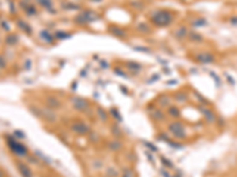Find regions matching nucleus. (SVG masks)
I'll return each instance as SVG.
<instances>
[{"label": "nucleus", "instance_id": "nucleus-9", "mask_svg": "<svg viewBox=\"0 0 237 177\" xmlns=\"http://www.w3.org/2000/svg\"><path fill=\"white\" fill-rule=\"evenodd\" d=\"M73 130L74 131H77V133H80V134H83V133H88L89 127H88L85 123H76L73 125Z\"/></svg>", "mask_w": 237, "mask_h": 177}, {"label": "nucleus", "instance_id": "nucleus-27", "mask_svg": "<svg viewBox=\"0 0 237 177\" xmlns=\"http://www.w3.org/2000/svg\"><path fill=\"white\" fill-rule=\"evenodd\" d=\"M40 35H42L43 38H46V40H48L49 43H52V41H54V40H52V37H51V35H49L48 33H46V30H43V31L40 33Z\"/></svg>", "mask_w": 237, "mask_h": 177}, {"label": "nucleus", "instance_id": "nucleus-32", "mask_svg": "<svg viewBox=\"0 0 237 177\" xmlns=\"http://www.w3.org/2000/svg\"><path fill=\"white\" fill-rule=\"evenodd\" d=\"M210 77H212V78H214V80L217 81V86H219V84H221V81H219V78H218V75H217V74L210 72Z\"/></svg>", "mask_w": 237, "mask_h": 177}, {"label": "nucleus", "instance_id": "nucleus-19", "mask_svg": "<svg viewBox=\"0 0 237 177\" xmlns=\"http://www.w3.org/2000/svg\"><path fill=\"white\" fill-rule=\"evenodd\" d=\"M136 30H138L139 33H144V34H147V33H150V31H151V28H150L147 24H139V25L136 27Z\"/></svg>", "mask_w": 237, "mask_h": 177}, {"label": "nucleus", "instance_id": "nucleus-3", "mask_svg": "<svg viewBox=\"0 0 237 177\" xmlns=\"http://www.w3.org/2000/svg\"><path fill=\"white\" fill-rule=\"evenodd\" d=\"M8 143H9V148H11V151H12V152H15L17 155H27V148H25L24 145L18 143V142L15 140V139H11V137H8Z\"/></svg>", "mask_w": 237, "mask_h": 177}, {"label": "nucleus", "instance_id": "nucleus-24", "mask_svg": "<svg viewBox=\"0 0 237 177\" xmlns=\"http://www.w3.org/2000/svg\"><path fill=\"white\" fill-rule=\"evenodd\" d=\"M142 143L145 145V146H147V148H148V149H150V151H151V152H157V151H159V149H157V146H156V145H153L151 142H147V140H144V142H142Z\"/></svg>", "mask_w": 237, "mask_h": 177}, {"label": "nucleus", "instance_id": "nucleus-25", "mask_svg": "<svg viewBox=\"0 0 237 177\" xmlns=\"http://www.w3.org/2000/svg\"><path fill=\"white\" fill-rule=\"evenodd\" d=\"M122 177H135V173H133V170H132V168H126V170L123 171Z\"/></svg>", "mask_w": 237, "mask_h": 177}, {"label": "nucleus", "instance_id": "nucleus-34", "mask_svg": "<svg viewBox=\"0 0 237 177\" xmlns=\"http://www.w3.org/2000/svg\"><path fill=\"white\" fill-rule=\"evenodd\" d=\"M111 112H113V115H114V117H116L119 121H122V117H120V114H117V109H113Z\"/></svg>", "mask_w": 237, "mask_h": 177}, {"label": "nucleus", "instance_id": "nucleus-22", "mask_svg": "<svg viewBox=\"0 0 237 177\" xmlns=\"http://www.w3.org/2000/svg\"><path fill=\"white\" fill-rule=\"evenodd\" d=\"M36 2L40 6L46 8V9H51V8H52V2H51V0H36Z\"/></svg>", "mask_w": 237, "mask_h": 177}, {"label": "nucleus", "instance_id": "nucleus-40", "mask_svg": "<svg viewBox=\"0 0 237 177\" xmlns=\"http://www.w3.org/2000/svg\"><path fill=\"white\" fill-rule=\"evenodd\" d=\"M0 177H3V174H2V170H0Z\"/></svg>", "mask_w": 237, "mask_h": 177}, {"label": "nucleus", "instance_id": "nucleus-14", "mask_svg": "<svg viewBox=\"0 0 237 177\" xmlns=\"http://www.w3.org/2000/svg\"><path fill=\"white\" fill-rule=\"evenodd\" d=\"M128 67L129 70H132V71H135V72H139V71L142 70V65L141 64H138V62H133V61H130V62H128Z\"/></svg>", "mask_w": 237, "mask_h": 177}, {"label": "nucleus", "instance_id": "nucleus-39", "mask_svg": "<svg viewBox=\"0 0 237 177\" xmlns=\"http://www.w3.org/2000/svg\"><path fill=\"white\" fill-rule=\"evenodd\" d=\"M0 67H5V62H3V58H0Z\"/></svg>", "mask_w": 237, "mask_h": 177}, {"label": "nucleus", "instance_id": "nucleus-10", "mask_svg": "<svg viewBox=\"0 0 237 177\" xmlns=\"http://www.w3.org/2000/svg\"><path fill=\"white\" fill-rule=\"evenodd\" d=\"M73 105H74V108H77V109H86V108H88V102H86V99H79V98H76V99H73Z\"/></svg>", "mask_w": 237, "mask_h": 177}, {"label": "nucleus", "instance_id": "nucleus-29", "mask_svg": "<svg viewBox=\"0 0 237 177\" xmlns=\"http://www.w3.org/2000/svg\"><path fill=\"white\" fill-rule=\"evenodd\" d=\"M108 176L110 177H117L119 176V173H117L114 168H108Z\"/></svg>", "mask_w": 237, "mask_h": 177}, {"label": "nucleus", "instance_id": "nucleus-11", "mask_svg": "<svg viewBox=\"0 0 237 177\" xmlns=\"http://www.w3.org/2000/svg\"><path fill=\"white\" fill-rule=\"evenodd\" d=\"M167 115L169 117H172V118H178L179 115H181V111H179V108L178 106H169L167 108Z\"/></svg>", "mask_w": 237, "mask_h": 177}, {"label": "nucleus", "instance_id": "nucleus-26", "mask_svg": "<svg viewBox=\"0 0 237 177\" xmlns=\"http://www.w3.org/2000/svg\"><path fill=\"white\" fill-rule=\"evenodd\" d=\"M162 164H163L164 167H167V168H172L173 167V162H170L167 158H164V157H162Z\"/></svg>", "mask_w": 237, "mask_h": 177}, {"label": "nucleus", "instance_id": "nucleus-18", "mask_svg": "<svg viewBox=\"0 0 237 177\" xmlns=\"http://www.w3.org/2000/svg\"><path fill=\"white\" fill-rule=\"evenodd\" d=\"M22 9L27 12V15H37V10L31 4H22Z\"/></svg>", "mask_w": 237, "mask_h": 177}, {"label": "nucleus", "instance_id": "nucleus-15", "mask_svg": "<svg viewBox=\"0 0 237 177\" xmlns=\"http://www.w3.org/2000/svg\"><path fill=\"white\" fill-rule=\"evenodd\" d=\"M173 34H175L176 38H179V40H181V38H184L185 35L188 34V31H187V28H185V27H179V28H176V31H175Z\"/></svg>", "mask_w": 237, "mask_h": 177}, {"label": "nucleus", "instance_id": "nucleus-30", "mask_svg": "<svg viewBox=\"0 0 237 177\" xmlns=\"http://www.w3.org/2000/svg\"><path fill=\"white\" fill-rule=\"evenodd\" d=\"M135 50H139V52H145V53H151V50L148 47H133Z\"/></svg>", "mask_w": 237, "mask_h": 177}, {"label": "nucleus", "instance_id": "nucleus-41", "mask_svg": "<svg viewBox=\"0 0 237 177\" xmlns=\"http://www.w3.org/2000/svg\"><path fill=\"white\" fill-rule=\"evenodd\" d=\"M93 2H101V0H93Z\"/></svg>", "mask_w": 237, "mask_h": 177}, {"label": "nucleus", "instance_id": "nucleus-20", "mask_svg": "<svg viewBox=\"0 0 237 177\" xmlns=\"http://www.w3.org/2000/svg\"><path fill=\"white\" fill-rule=\"evenodd\" d=\"M122 142H119V140H114V142H111L110 143V149L111 151H119V149H122Z\"/></svg>", "mask_w": 237, "mask_h": 177}, {"label": "nucleus", "instance_id": "nucleus-2", "mask_svg": "<svg viewBox=\"0 0 237 177\" xmlns=\"http://www.w3.org/2000/svg\"><path fill=\"white\" fill-rule=\"evenodd\" d=\"M167 130L172 133V136L175 139H185L187 137V128L182 123H178V121H173L167 125Z\"/></svg>", "mask_w": 237, "mask_h": 177}, {"label": "nucleus", "instance_id": "nucleus-38", "mask_svg": "<svg viewBox=\"0 0 237 177\" xmlns=\"http://www.w3.org/2000/svg\"><path fill=\"white\" fill-rule=\"evenodd\" d=\"M175 177H182V173H181V171H179V170H178V173H176V174H175Z\"/></svg>", "mask_w": 237, "mask_h": 177}, {"label": "nucleus", "instance_id": "nucleus-8", "mask_svg": "<svg viewBox=\"0 0 237 177\" xmlns=\"http://www.w3.org/2000/svg\"><path fill=\"white\" fill-rule=\"evenodd\" d=\"M18 170H19V173H21V176L22 177H33L30 168H28L25 164H22V162H18Z\"/></svg>", "mask_w": 237, "mask_h": 177}, {"label": "nucleus", "instance_id": "nucleus-6", "mask_svg": "<svg viewBox=\"0 0 237 177\" xmlns=\"http://www.w3.org/2000/svg\"><path fill=\"white\" fill-rule=\"evenodd\" d=\"M110 33L114 34L116 37H119V38H126V35H128V33H126L125 30H122V28H119V27H114V25L110 27Z\"/></svg>", "mask_w": 237, "mask_h": 177}, {"label": "nucleus", "instance_id": "nucleus-23", "mask_svg": "<svg viewBox=\"0 0 237 177\" xmlns=\"http://www.w3.org/2000/svg\"><path fill=\"white\" fill-rule=\"evenodd\" d=\"M17 24H18V27H21L22 30H25V33H28V34H31V28H30V27H28V25H27L25 22H22L21 19H18V22H17Z\"/></svg>", "mask_w": 237, "mask_h": 177}, {"label": "nucleus", "instance_id": "nucleus-36", "mask_svg": "<svg viewBox=\"0 0 237 177\" xmlns=\"http://www.w3.org/2000/svg\"><path fill=\"white\" fill-rule=\"evenodd\" d=\"M230 22H231L233 25H237V16H231V19H230Z\"/></svg>", "mask_w": 237, "mask_h": 177}, {"label": "nucleus", "instance_id": "nucleus-13", "mask_svg": "<svg viewBox=\"0 0 237 177\" xmlns=\"http://www.w3.org/2000/svg\"><path fill=\"white\" fill-rule=\"evenodd\" d=\"M175 99H176L178 102H181V104H187V102H188V94H187L185 92H178V93L175 94Z\"/></svg>", "mask_w": 237, "mask_h": 177}, {"label": "nucleus", "instance_id": "nucleus-33", "mask_svg": "<svg viewBox=\"0 0 237 177\" xmlns=\"http://www.w3.org/2000/svg\"><path fill=\"white\" fill-rule=\"evenodd\" d=\"M15 136H17L18 139H22V137H25V133H22V131L17 130V131H15Z\"/></svg>", "mask_w": 237, "mask_h": 177}, {"label": "nucleus", "instance_id": "nucleus-1", "mask_svg": "<svg viewBox=\"0 0 237 177\" xmlns=\"http://www.w3.org/2000/svg\"><path fill=\"white\" fill-rule=\"evenodd\" d=\"M175 15L167 10V9H156L150 14V21L156 25V27H167L173 22Z\"/></svg>", "mask_w": 237, "mask_h": 177}, {"label": "nucleus", "instance_id": "nucleus-21", "mask_svg": "<svg viewBox=\"0 0 237 177\" xmlns=\"http://www.w3.org/2000/svg\"><path fill=\"white\" fill-rule=\"evenodd\" d=\"M166 143L170 146V148H173V149H181V148H184L182 143H178V142H172L169 140V139H166Z\"/></svg>", "mask_w": 237, "mask_h": 177}, {"label": "nucleus", "instance_id": "nucleus-12", "mask_svg": "<svg viewBox=\"0 0 237 177\" xmlns=\"http://www.w3.org/2000/svg\"><path fill=\"white\" fill-rule=\"evenodd\" d=\"M151 115H153V118L157 120V121H162V120L166 118V114L162 112L160 109H154V111H151Z\"/></svg>", "mask_w": 237, "mask_h": 177}, {"label": "nucleus", "instance_id": "nucleus-4", "mask_svg": "<svg viewBox=\"0 0 237 177\" xmlns=\"http://www.w3.org/2000/svg\"><path fill=\"white\" fill-rule=\"evenodd\" d=\"M200 111H201V115H203V117H204V120H206V123L214 124L215 121H217V115H215V111H214V109H210L209 106H203Z\"/></svg>", "mask_w": 237, "mask_h": 177}, {"label": "nucleus", "instance_id": "nucleus-28", "mask_svg": "<svg viewBox=\"0 0 237 177\" xmlns=\"http://www.w3.org/2000/svg\"><path fill=\"white\" fill-rule=\"evenodd\" d=\"M114 72H116L117 75H122L123 78H129V77H128V74H126V72H123L122 70H119V68H114Z\"/></svg>", "mask_w": 237, "mask_h": 177}, {"label": "nucleus", "instance_id": "nucleus-5", "mask_svg": "<svg viewBox=\"0 0 237 177\" xmlns=\"http://www.w3.org/2000/svg\"><path fill=\"white\" fill-rule=\"evenodd\" d=\"M196 61L200 64H212L215 62V56L210 52H199L196 56Z\"/></svg>", "mask_w": 237, "mask_h": 177}, {"label": "nucleus", "instance_id": "nucleus-37", "mask_svg": "<svg viewBox=\"0 0 237 177\" xmlns=\"http://www.w3.org/2000/svg\"><path fill=\"white\" fill-rule=\"evenodd\" d=\"M225 77H227V80H228V83H230V84H234V80H233L230 75H225Z\"/></svg>", "mask_w": 237, "mask_h": 177}, {"label": "nucleus", "instance_id": "nucleus-31", "mask_svg": "<svg viewBox=\"0 0 237 177\" xmlns=\"http://www.w3.org/2000/svg\"><path fill=\"white\" fill-rule=\"evenodd\" d=\"M15 40H17V37H15V35H12V37H8V43H9V44H15V43H17Z\"/></svg>", "mask_w": 237, "mask_h": 177}, {"label": "nucleus", "instance_id": "nucleus-35", "mask_svg": "<svg viewBox=\"0 0 237 177\" xmlns=\"http://www.w3.org/2000/svg\"><path fill=\"white\" fill-rule=\"evenodd\" d=\"M159 78H160V75H159V74H156V75H153V78H150V80H148V83H153V81H157Z\"/></svg>", "mask_w": 237, "mask_h": 177}, {"label": "nucleus", "instance_id": "nucleus-17", "mask_svg": "<svg viewBox=\"0 0 237 177\" xmlns=\"http://www.w3.org/2000/svg\"><path fill=\"white\" fill-rule=\"evenodd\" d=\"M207 24V21L204 19V18H197V19H193L191 21V25L193 27H203V25H206Z\"/></svg>", "mask_w": 237, "mask_h": 177}, {"label": "nucleus", "instance_id": "nucleus-7", "mask_svg": "<svg viewBox=\"0 0 237 177\" xmlns=\"http://www.w3.org/2000/svg\"><path fill=\"white\" fill-rule=\"evenodd\" d=\"M188 38H190V41H193V43H201L203 41V35L200 33H197V31H194V30H191V31H188Z\"/></svg>", "mask_w": 237, "mask_h": 177}, {"label": "nucleus", "instance_id": "nucleus-16", "mask_svg": "<svg viewBox=\"0 0 237 177\" xmlns=\"http://www.w3.org/2000/svg\"><path fill=\"white\" fill-rule=\"evenodd\" d=\"M159 105L160 106H167V108H169V106H170V98H169V96H160V98H159Z\"/></svg>", "mask_w": 237, "mask_h": 177}]
</instances>
